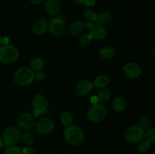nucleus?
<instances>
[{
    "label": "nucleus",
    "instance_id": "5",
    "mask_svg": "<svg viewBox=\"0 0 155 154\" xmlns=\"http://www.w3.org/2000/svg\"><path fill=\"white\" fill-rule=\"evenodd\" d=\"M107 109L101 104H93L87 111V118L92 122H99L107 116Z\"/></svg>",
    "mask_w": 155,
    "mask_h": 154
},
{
    "label": "nucleus",
    "instance_id": "9",
    "mask_svg": "<svg viewBox=\"0 0 155 154\" xmlns=\"http://www.w3.org/2000/svg\"><path fill=\"white\" fill-rule=\"evenodd\" d=\"M55 124L51 119L48 117L42 118L35 123V129L39 134H47L54 130Z\"/></svg>",
    "mask_w": 155,
    "mask_h": 154
},
{
    "label": "nucleus",
    "instance_id": "26",
    "mask_svg": "<svg viewBox=\"0 0 155 154\" xmlns=\"http://www.w3.org/2000/svg\"><path fill=\"white\" fill-rule=\"evenodd\" d=\"M144 138L151 144L154 143L155 142V128H150L147 130L146 132L144 134Z\"/></svg>",
    "mask_w": 155,
    "mask_h": 154
},
{
    "label": "nucleus",
    "instance_id": "29",
    "mask_svg": "<svg viewBox=\"0 0 155 154\" xmlns=\"http://www.w3.org/2000/svg\"><path fill=\"white\" fill-rule=\"evenodd\" d=\"M92 39L89 34H84L81 36L79 39V45L82 47H86L89 45L92 42Z\"/></svg>",
    "mask_w": 155,
    "mask_h": 154
},
{
    "label": "nucleus",
    "instance_id": "8",
    "mask_svg": "<svg viewBox=\"0 0 155 154\" xmlns=\"http://www.w3.org/2000/svg\"><path fill=\"white\" fill-rule=\"evenodd\" d=\"M48 30L52 36L55 37H61L64 34L66 24L61 18H54L51 19L48 24Z\"/></svg>",
    "mask_w": 155,
    "mask_h": 154
},
{
    "label": "nucleus",
    "instance_id": "28",
    "mask_svg": "<svg viewBox=\"0 0 155 154\" xmlns=\"http://www.w3.org/2000/svg\"><path fill=\"white\" fill-rule=\"evenodd\" d=\"M151 147V143L148 142L145 140H142L139 143V146H138V150L141 153H145L148 152Z\"/></svg>",
    "mask_w": 155,
    "mask_h": 154
},
{
    "label": "nucleus",
    "instance_id": "7",
    "mask_svg": "<svg viewBox=\"0 0 155 154\" xmlns=\"http://www.w3.org/2000/svg\"><path fill=\"white\" fill-rule=\"evenodd\" d=\"M48 100L44 95H36L32 101V107H33L34 116L39 117L41 115L44 114L48 109Z\"/></svg>",
    "mask_w": 155,
    "mask_h": 154
},
{
    "label": "nucleus",
    "instance_id": "34",
    "mask_svg": "<svg viewBox=\"0 0 155 154\" xmlns=\"http://www.w3.org/2000/svg\"><path fill=\"white\" fill-rule=\"evenodd\" d=\"M90 102H91V104H92V105H93V104H98V102H99V101H98V97L95 96V95H93V96L91 97V98H90Z\"/></svg>",
    "mask_w": 155,
    "mask_h": 154
},
{
    "label": "nucleus",
    "instance_id": "12",
    "mask_svg": "<svg viewBox=\"0 0 155 154\" xmlns=\"http://www.w3.org/2000/svg\"><path fill=\"white\" fill-rule=\"evenodd\" d=\"M93 82L88 79H82L79 82L75 87V94L80 98L86 97L93 89Z\"/></svg>",
    "mask_w": 155,
    "mask_h": 154
},
{
    "label": "nucleus",
    "instance_id": "38",
    "mask_svg": "<svg viewBox=\"0 0 155 154\" xmlns=\"http://www.w3.org/2000/svg\"><path fill=\"white\" fill-rule=\"evenodd\" d=\"M9 40H10V39H9L8 37L2 38V44H4V45H8Z\"/></svg>",
    "mask_w": 155,
    "mask_h": 154
},
{
    "label": "nucleus",
    "instance_id": "20",
    "mask_svg": "<svg viewBox=\"0 0 155 154\" xmlns=\"http://www.w3.org/2000/svg\"><path fill=\"white\" fill-rule=\"evenodd\" d=\"M112 107L115 112L120 113L125 110L126 107H127V101L125 98H122V97H118L114 100Z\"/></svg>",
    "mask_w": 155,
    "mask_h": 154
},
{
    "label": "nucleus",
    "instance_id": "24",
    "mask_svg": "<svg viewBox=\"0 0 155 154\" xmlns=\"http://www.w3.org/2000/svg\"><path fill=\"white\" fill-rule=\"evenodd\" d=\"M151 125H152V121L149 116H143L139 119V126L144 131L149 129L151 127Z\"/></svg>",
    "mask_w": 155,
    "mask_h": 154
},
{
    "label": "nucleus",
    "instance_id": "40",
    "mask_svg": "<svg viewBox=\"0 0 155 154\" xmlns=\"http://www.w3.org/2000/svg\"><path fill=\"white\" fill-rule=\"evenodd\" d=\"M2 37L1 34H0V46H2Z\"/></svg>",
    "mask_w": 155,
    "mask_h": 154
},
{
    "label": "nucleus",
    "instance_id": "6",
    "mask_svg": "<svg viewBox=\"0 0 155 154\" xmlns=\"http://www.w3.org/2000/svg\"><path fill=\"white\" fill-rule=\"evenodd\" d=\"M145 131L139 125H133L126 129L124 139L130 143H139L144 139Z\"/></svg>",
    "mask_w": 155,
    "mask_h": 154
},
{
    "label": "nucleus",
    "instance_id": "11",
    "mask_svg": "<svg viewBox=\"0 0 155 154\" xmlns=\"http://www.w3.org/2000/svg\"><path fill=\"white\" fill-rule=\"evenodd\" d=\"M123 72L126 77L130 79H138L142 74V69L138 63L130 62L126 63L123 67Z\"/></svg>",
    "mask_w": 155,
    "mask_h": 154
},
{
    "label": "nucleus",
    "instance_id": "35",
    "mask_svg": "<svg viewBox=\"0 0 155 154\" xmlns=\"http://www.w3.org/2000/svg\"><path fill=\"white\" fill-rule=\"evenodd\" d=\"M72 2H74V4L75 5L82 6L84 5L85 0H72Z\"/></svg>",
    "mask_w": 155,
    "mask_h": 154
},
{
    "label": "nucleus",
    "instance_id": "16",
    "mask_svg": "<svg viewBox=\"0 0 155 154\" xmlns=\"http://www.w3.org/2000/svg\"><path fill=\"white\" fill-rule=\"evenodd\" d=\"M85 29V23L82 21L77 20V21H74L69 27V33L72 36H77L80 35Z\"/></svg>",
    "mask_w": 155,
    "mask_h": 154
},
{
    "label": "nucleus",
    "instance_id": "15",
    "mask_svg": "<svg viewBox=\"0 0 155 154\" xmlns=\"http://www.w3.org/2000/svg\"><path fill=\"white\" fill-rule=\"evenodd\" d=\"M47 30H48V23L43 19L36 21L32 27V31L36 36L43 35L44 33H46Z\"/></svg>",
    "mask_w": 155,
    "mask_h": 154
},
{
    "label": "nucleus",
    "instance_id": "19",
    "mask_svg": "<svg viewBox=\"0 0 155 154\" xmlns=\"http://www.w3.org/2000/svg\"><path fill=\"white\" fill-rule=\"evenodd\" d=\"M110 82L108 76L106 75H100L96 77L93 82L94 87L98 89H102L107 87Z\"/></svg>",
    "mask_w": 155,
    "mask_h": 154
},
{
    "label": "nucleus",
    "instance_id": "18",
    "mask_svg": "<svg viewBox=\"0 0 155 154\" xmlns=\"http://www.w3.org/2000/svg\"><path fill=\"white\" fill-rule=\"evenodd\" d=\"M98 54L101 58L104 59V60H110L116 55V50L113 47L106 45V46H103L102 48H100Z\"/></svg>",
    "mask_w": 155,
    "mask_h": 154
},
{
    "label": "nucleus",
    "instance_id": "23",
    "mask_svg": "<svg viewBox=\"0 0 155 154\" xmlns=\"http://www.w3.org/2000/svg\"><path fill=\"white\" fill-rule=\"evenodd\" d=\"M98 98V101L101 103H105L107 102L111 98V92L110 90L107 89L106 88L101 89L98 91V95H97Z\"/></svg>",
    "mask_w": 155,
    "mask_h": 154
},
{
    "label": "nucleus",
    "instance_id": "2",
    "mask_svg": "<svg viewBox=\"0 0 155 154\" xmlns=\"http://www.w3.org/2000/svg\"><path fill=\"white\" fill-rule=\"evenodd\" d=\"M13 79L18 85L27 86L34 81V71L28 67H21L15 72Z\"/></svg>",
    "mask_w": 155,
    "mask_h": 154
},
{
    "label": "nucleus",
    "instance_id": "3",
    "mask_svg": "<svg viewBox=\"0 0 155 154\" xmlns=\"http://www.w3.org/2000/svg\"><path fill=\"white\" fill-rule=\"evenodd\" d=\"M22 137V131L18 126L12 125L4 131L2 134L3 143L5 146H10L16 145Z\"/></svg>",
    "mask_w": 155,
    "mask_h": 154
},
{
    "label": "nucleus",
    "instance_id": "32",
    "mask_svg": "<svg viewBox=\"0 0 155 154\" xmlns=\"http://www.w3.org/2000/svg\"><path fill=\"white\" fill-rule=\"evenodd\" d=\"M22 154H35V151L31 146H26L22 149Z\"/></svg>",
    "mask_w": 155,
    "mask_h": 154
},
{
    "label": "nucleus",
    "instance_id": "4",
    "mask_svg": "<svg viewBox=\"0 0 155 154\" xmlns=\"http://www.w3.org/2000/svg\"><path fill=\"white\" fill-rule=\"evenodd\" d=\"M19 57V51L12 45L0 46V61L3 63H12L16 61Z\"/></svg>",
    "mask_w": 155,
    "mask_h": 154
},
{
    "label": "nucleus",
    "instance_id": "21",
    "mask_svg": "<svg viewBox=\"0 0 155 154\" xmlns=\"http://www.w3.org/2000/svg\"><path fill=\"white\" fill-rule=\"evenodd\" d=\"M60 120L64 126L68 127L70 125H72L73 122H74V116L71 112L64 111L61 115Z\"/></svg>",
    "mask_w": 155,
    "mask_h": 154
},
{
    "label": "nucleus",
    "instance_id": "33",
    "mask_svg": "<svg viewBox=\"0 0 155 154\" xmlns=\"http://www.w3.org/2000/svg\"><path fill=\"white\" fill-rule=\"evenodd\" d=\"M95 4H96V0H85L84 5H86L89 8L94 7Z\"/></svg>",
    "mask_w": 155,
    "mask_h": 154
},
{
    "label": "nucleus",
    "instance_id": "10",
    "mask_svg": "<svg viewBox=\"0 0 155 154\" xmlns=\"http://www.w3.org/2000/svg\"><path fill=\"white\" fill-rule=\"evenodd\" d=\"M18 125L21 130L25 131L33 129L35 125V120L31 114L27 113H21L18 117Z\"/></svg>",
    "mask_w": 155,
    "mask_h": 154
},
{
    "label": "nucleus",
    "instance_id": "37",
    "mask_svg": "<svg viewBox=\"0 0 155 154\" xmlns=\"http://www.w3.org/2000/svg\"><path fill=\"white\" fill-rule=\"evenodd\" d=\"M30 1L33 5H39L40 3H42L44 0H30Z\"/></svg>",
    "mask_w": 155,
    "mask_h": 154
},
{
    "label": "nucleus",
    "instance_id": "39",
    "mask_svg": "<svg viewBox=\"0 0 155 154\" xmlns=\"http://www.w3.org/2000/svg\"><path fill=\"white\" fill-rule=\"evenodd\" d=\"M3 146H4V143H3L2 138V137H0V149L3 147Z\"/></svg>",
    "mask_w": 155,
    "mask_h": 154
},
{
    "label": "nucleus",
    "instance_id": "13",
    "mask_svg": "<svg viewBox=\"0 0 155 154\" xmlns=\"http://www.w3.org/2000/svg\"><path fill=\"white\" fill-rule=\"evenodd\" d=\"M45 11L50 15L55 16L61 11V5L58 0H46L44 5Z\"/></svg>",
    "mask_w": 155,
    "mask_h": 154
},
{
    "label": "nucleus",
    "instance_id": "31",
    "mask_svg": "<svg viewBox=\"0 0 155 154\" xmlns=\"http://www.w3.org/2000/svg\"><path fill=\"white\" fill-rule=\"evenodd\" d=\"M34 77L35 79L37 81H42L45 78V72L41 69V70L35 71L34 72Z\"/></svg>",
    "mask_w": 155,
    "mask_h": 154
},
{
    "label": "nucleus",
    "instance_id": "14",
    "mask_svg": "<svg viewBox=\"0 0 155 154\" xmlns=\"http://www.w3.org/2000/svg\"><path fill=\"white\" fill-rule=\"evenodd\" d=\"M89 34L90 35L92 39H97V40H101V39H104L107 37V32L104 29V27L94 25V27L89 31Z\"/></svg>",
    "mask_w": 155,
    "mask_h": 154
},
{
    "label": "nucleus",
    "instance_id": "25",
    "mask_svg": "<svg viewBox=\"0 0 155 154\" xmlns=\"http://www.w3.org/2000/svg\"><path fill=\"white\" fill-rule=\"evenodd\" d=\"M83 17L89 22H95V21H96L97 18H98V14L94 10L88 8L83 12Z\"/></svg>",
    "mask_w": 155,
    "mask_h": 154
},
{
    "label": "nucleus",
    "instance_id": "30",
    "mask_svg": "<svg viewBox=\"0 0 155 154\" xmlns=\"http://www.w3.org/2000/svg\"><path fill=\"white\" fill-rule=\"evenodd\" d=\"M4 154H22V151L19 147L14 145V146H8L5 150Z\"/></svg>",
    "mask_w": 155,
    "mask_h": 154
},
{
    "label": "nucleus",
    "instance_id": "27",
    "mask_svg": "<svg viewBox=\"0 0 155 154\" xmlns=\"http://www.w3.org/2000/svg\"><path fill=\"white\" fill-rule=\"evenodd\" d=\"M21 140H22L23 143L29 146V145H31L32 143H33V140H34V136H33V134H32L30 131H25L24 134H22Z\"/></svg>",
    "mask_w": 155,
    "mask_h": 154
},
{
    "label": "nucleus",
    "instance_id": "1",
    "mask_svg": "<svg viewBox=\"0 0 155 154\" xmlns=\"http://www.w3.org/2000/svg\"><path fill=\"white\" fill-rule=\"evenodd\" d=\"M64 139L71 146H79L85 140V133L83 128L77 125H70L64 131Z\"/></svg>",
    "mask_w": 155,
    "mask_h": 154
},
{
    "label": "nucleus",
    "instance_id": "22",
    "mask_svg": "<svg viewBox=\"0 0 155 154\" xmlns=\"http://www.w3.org/2000/svg\"><path fill=\"white\" fill-rule=\"evenodd\" d=\"M30 66L33 71L41 70L44 66V60L41 57H33L30 61Z\"/></svg>",
    "mask_w": 155,
    "mask_h": 154
},
{
    "label": "nucleus",
    "instance_id": "17",
    "mask_svg": "<svg viewBox=\"0 0 155 154\" xmlns=\"http://www.w3.org/2000/svg\"><path fill=\"white\" fill-rule=\"evenodd\" d=\"M112 20H113L112 14L110 11H101V13L98 14V18H97L95 22L97 23V25L104 27V26L108 25L111 22Z\"/></svg>",
    "mask_w": 155,
    "mask_h": 154
},
{
    "label": "nucleus",
    "instance_id": "36",
    "mask_svg": "<svg viewBox=\"0 0 155 154\" xmlns=\"http://www.w3.org/2000/svg\"><path fill=\"white\" fill-rule=\"evenodd\" d=\"M93 27H94L93 22H89V21H88L87 23L85 24V28H87V29H89V30H91Z\"/></svg>",
    "mask_w": 155,
    "mask_h": 154
},
{
    "label": "nucleus",
    "instance_id": "41",
    "mask_svg": "<svg viewBox=\"0 0 155 154\" xmlns=\"http://www.w3.org/2000/svg\"><path fill=\"white\" fill-rule=\"evenodd\" d=\"M62 1H64V2H67V1H68V0H62Z\"/></svg>",
    "mask_w": 155,
    "mask_h": 154
}]
</instances>
